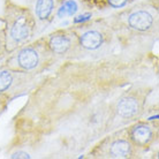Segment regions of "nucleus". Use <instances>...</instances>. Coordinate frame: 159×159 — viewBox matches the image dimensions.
I'll use <instances>...</instances> for the list:
<instances>
[{
    "label": "nucleus",
    "mask_w": 159,
    "mask_h": 159,
    "mask_svg": "<svg viewBox=\"0 0 159 159\" xmlns=\"http://www.w3.org/2000/svg\"><path fill=\"white\" fill-rule=\"evenodd\" d=\"M7 56H8V51H7V48H6L4 27H0V60H4Z\"/></svg>",
    "instance_id": "nucleus-12"
},
{
    "label": "nucleus",
    "mask_w": 159,
    "mask_h": 159,
    "mask_svg": "<svg viewBox=\"0 0 159 159\" xmlns=\"http://www.w3.org/2000/svg\"><path fill=\"white\" fill-rule=\"evenodd\" d=\"M54 64L58 62L48 48L46 38L43 36L8 53L1 66L39 76L53 67Z\"/></svg>",
    "instance_id": "nucleus-5"
},
{
    "label": "nucleus",
    "mask_w": 159,
    "mask_h": 159,
    "mask_svg": "<svg viewBox=\"0 0 159 159\" xmlns=\"http://www.w3.org/2000/svg\"><path fill=\"white\" fill-rule=\"evenodd\" d=\"M39 79L12 119L9 150L85 151L107 134L111 106L134 84L153 80L158 61L151 52L100 59L65 60Z\"/></svg>",
    "instance_id": "nucleus-1"
},
{
    "label": "nucleus",
    "mask_w": 159,
    "mask_h": 159,
    "mask_svg": "<svg viewBox=\"0 0 159 159\" xmlns=\"http://www.w3.org/2000/svg\"><path fill=\"white\" fill-rule=\"evenodd\" d=\"M45 38L48 48L51 50L58 64L65 60H74L77 52L79 39L73 27L58 29L45 36Z\"/></svg>",
    "instance_id": "nucleus-9"
},
{
    "label": "nucleus",
    "mask_w": 159,
    "mask_h": 159,
    "mask_svg": "<svg viewBox=\"0 0 159 159\" xmlns=\"http://www.w3.org/2000/svg\"><path fill=\"white\" fill-rule=\"evenodd\" d=\"M4 32L8 53L32 40L37 30V23L31 9L13 0H5Z\"/></svg>",
    "instance_id": "nucleus-6"
},
{
    "label": "nucleus",
    "mask_w": 159,
    "mask_h": 159,
    "mask_svg": "<svg viewBox=\"0 0 159 159\" xmlns=\"http://www.w3.org/2000/svg\"><path fill=\"white\" fill-rule=\"evenodd\" d=\"M65 0H31V9L37 27H46L56 17L57 12Z\"/></svg>",
    "instance_id": "nucleus-11"
},
{
    "label": "nucleus",
    "mask_w": 159,
    "mask_h": 159,
    "mask_svg": "<svg viewBox=\"0 0 159 159\" xmlns=\"http://www.w3.org/2000/svg\"><path fill=\"white\" fill-rule=\"evenodd\" d=\"M155 89L153 80L141 82L121 92L111 106L107 133L126 127L142 119L147 111V103Z\"/></svg>",
    "instance_id": "nucleus-4"
},
{
    "label": "nucleus",
    "mask_w": 159,
    "mask_h": 159,
    "mask_svg": "<svg viewBox=\"0 0 159 159\" xmlns=\"http://www.w3.org/2000/svg\"><path fill=\"white\" fill-rule=\"evenodd\" d=\"M79 46L74 60L100 59L114 56L116 36L106 17H98L73 27Z\"/></svg>",
    "instance_id": "nucleus-3"
},
{
    "label": "nucleus",
    "mask_w": 159,
    "mask_h": 159,
    "mask_svg": "<svg viewBox=\"0 0 159 159\" xmlns=\"http://www.w3.org/2000/svg\"><path fill=\"white\" fill-rule=\"evenodd\" d=\"M123 48H145L149 42H155L159 34L158 0H144L106 16ZM141 53V52H137Z\"/></svg>",
    "instance_id": "nucleus-2"
},
{
    "label": "nucleus",
    "mask_w": 159,
    "mask_h": 159,
    "mask_svg": "<svg viewBox=\"0 0 159 159\" xmlns=\"http://www.w3.org/2000/svg\"><path fill=\"white\" fill-rule=\"evenodd\" d=\"M38 76L0 66V95L13 100L29 93L38 82Z\"/></svg>",
    "instance_id": "nucleus-8"
},
{
    "label": "nucleus",
    "mask_w": 159,
    "mask_h": 159,
    "mask_svg": "<svg viewBox=\"0 0 159 159\" xmlns=\"http://www.w3.org/2000/svg\"><path fill=\"white\" fill-rule=\"evenodd\" d=\"M141 155L130 142L126 127H121L102 136L85 156L92 159H135Z\"/></svg>",
    "instance_id": "nucleus-7"
},
{
    "label": "nucleus",
    "mask_w": 159,
    "mask_h": 159,
    "mask_svg": "<svg viewBox=\"0 0 159 159\" xmlns=\"http://www.w3.org/2000/svg\"><path fill=\"white\" fill-rule=\"evenodd\" d=\"M128 137L141 153L150 150L158 141V125L139 119L126 126Z\"/></svg>",
    "instance_id": "nucleus-10"
},
{
    "label": "nucleus",
    "mask_w": 159,
    "mask_h": 159,
    "mask_svg": "<svg viewBox=\"0 0 159 159\" xmlns=\"http://www.w3.org/2000/svg\"><path fill=\"white\" fill-rule=\"evenodd\" d=\"M9 102H11V100L8 99L7 97H5V96L0 95V116H2V114L5 113V111L7 110Z\"/></svg>",
    "instance_id": "nucleus-13"
}]
</instances>
